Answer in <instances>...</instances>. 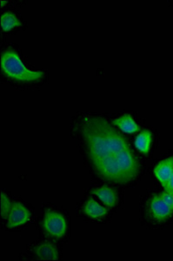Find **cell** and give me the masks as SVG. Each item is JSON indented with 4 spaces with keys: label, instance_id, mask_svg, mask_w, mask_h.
<instances>
[{
    "label": "cell",
    "instance_id": "cell-13",
    "mask_svg": "<svg viewBox=\"0 0 173 261\" xmlns=\"http://www.w3.org/2000/svg\"><path fill=\"white\" fill-rule=\"evenodd\" d=\"M11 205H12V202L10 201L8 197L5 193H2V195H1V211H2V219L3 220H5V218L7 215Z\"/></svg>",
    "mask_w": 173,
    "mask_h": 261
},
{
    "label": "cell",
    "instance_id": "cell-14",
    "mask_svg": "<svg viewBox=\"0 0 173 261\" xmlns=\"http://www.w3.org/2000/svg\"><path fill=\"white\" fill-rule=\"evenodd\" d=\"M165 190L169 192V193H171V194H173V172L172 175H171L170 179L168 181L167 187L165 188Z\"/></svg>",
    "mask_w": 173,
    "mask_h": 261
},
{
    "label": "cell",
    "instance_id": "cell-3",
    "mask_svg": "<svg viewBox=\"0 0 173 261\" xmlns=\"http://www.w3.org/2000/svg\"><path fill=\"white\" fill-rule=\"evenodd\" d=\"M39 228L45 237L63 240L68 235V218L57 209L45 208L39 220Z\"/></svg>",
    "mask_w": 173,
    "mask_h": 261
},
{
    "label": "cell",
    "instance_id": "cell-7",
    "mask_svg": "<svg viewBox=\"0 0 173 261\" xmlns=\"http://www.w3.org/2000/svg\"><path fill=\"white\" fill-rule=\"evenodd\" d=\"M78 211L81 215L95 221H103L108 214L107 210L103 205L91 198L81 205Z\"/></svg>",
    "mask_w": 173,
    "mask_h": 261
},
{
    "label": "cell",
    "instance_id": "cell-1",
    "mask_svg": "<svg viewBox=\"0 0 173 261\" xmlns=\"http://www.w3.org/2000/svg\"><path fill=\"white\" fill-rule=\"evenodd\" d=\"M90 166L102 179L120 185L136 180L140 162L128 143L99 116L83 114L75 122Z\"/></svg>",
    "mask_w": 173,
    "mask_h": 261
},
{
    "label": "cell",
    "instance_id": "cell-5",
    "mask_svg": "<svg viewBox=\"0 0 173 261\" xmlns=\"http://www.w3.org/2000/svg\"><path fill=\"white\" fill-rule=\"evenodd\" d=\"M33 213L21 202H12L5 221L6 227L10 231H16L24 228L33 220Z\"/></svg>",
    "mask_w": 173,
    "mask_h": 261
},
{
    "label": "cell",
    "instance_id": "cell-11",
    "mask_svg": "<svg viewBox=\"0 0 173 261\" xmlns=\"http://www.w3.org/2000/svg\"><path fill=\"white\" fill-rule=\"evenodd\" d=\"M151 143H152V134L149 130H145L137 137V139L135 140V146L141 152L147 154L149 152Z\"/></svg>",
    "mask_w": 173,
    "mask_h": 261
},
{
    "label": "cell",
    "instance_id": "cell-8",
    "mask_svg": "<svg viewBox=\"0 0 173 261\" xmlns=\"http://www.w3.org/2000/svg\"><path fill=\"white\" fill-rule=\"evenodd\" d=\"M173 172V158L162 161L154 169V174L162 186L166 188L168 181L172 175Z\"/></svg>",
    "mask_w": 173,
    "mask_h": 261
},
{
    "label": "cell",
    "instance_id": "cell-10",
    "mask_svg": "<svg viewBox=\"0 0 173 261\" xmlns=\"http://www.w3.org/2000/svg\"><path fill=\"white\" fill-rule=\"evenodd\" d=\"M113 123L126 134H134L139 130V127L137 126L133 118L128 114L123 115L119 119H115Z\"/></svg>",
    "mask_w": 173,
    "mask_h": 261
},
{
    "label": "cell",
    "instance_id": "cell-6",
    "mask_svg": "<svg viewBox=\"0 0 173 261\" xmlns=\"http://www.w3.org/2000/svg\"><path fill=\"white\" fill-rule=\"evenodd\" d=\"M32 257L39 260H57L61 258L60 249L50 241H37L27 247Z\"/></svg>",
    "mask_w": 173,
    "mask_h": 261
},
{
    "label": "cell",
    "instance_id": "cell-2",
    "mask_svg": "<svg viewBox=\"0 0 173 261\" xmlns=\"http://www.w3.org/2000/svg\"><path fill=\"white\" fill-rule=\"evenodd\" d=\"M1 69L6 77L16 82L33 83L44 77V73L41 71L27 69L18 54L12 49H7L1 55Z\"/></svg>",
    "mask_w": 173,
    "mask_h": 261
},
{
    "label": "cell",
    "instance_id": "cell-4",
    "mask_svg": "<svg viewBox=\"0 0 173 261\" xmlns=\"http://www.w3.org/2000/svg\"><path fill=\"white\" fill-rule=\"evenodd\" d=\"M147 213L150 218L157 222L169 220L173 215V194L166 191L152 196L147 204Z\"/></svg>",
    "mask_w": 173,
    "mask_h": 261
},
{
    "label": "cell",
    "instance_id": "cell-9",
    "mask_svg": "<svg viewBox=\"0 0 173 261\" xmlns=\"http://www.w3.org/2000/svg\"><path fill=\"white\" fill-rule=\"evenodd\" d=\"M93 193L99 198L100 201L109 207H114L119 201L116 191L110 187H99L93 191Z\"/></svg>",
    "mask_w": 173,
    "mask_h": 261
},
{
    "label": "cell",
    "instance_id": "cell-12",
    "mask_svg": "<svg viewBox=\"0 0 173 261\" xmlns=\"http://www.w3.org/2000/svg\"><path fill=\"white\" fill-rule=\"evenodd\" d=\"M19 25H21V22L11 12H6L1 16V27L4 31H11Z\"/></svg>",
    "mask_w": 173,
    "mask_h": 261
}]
</instances>
